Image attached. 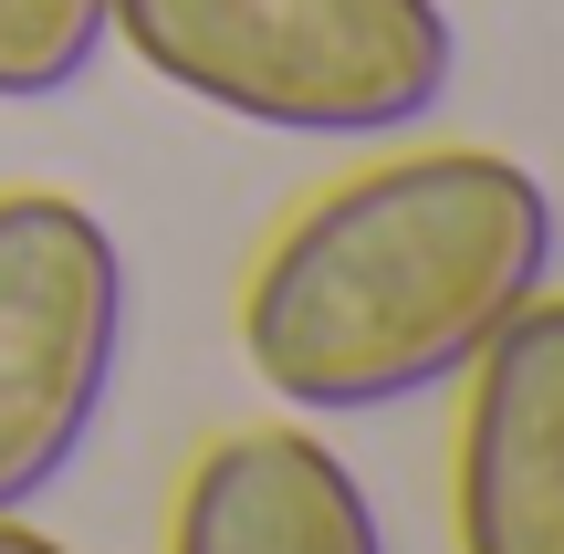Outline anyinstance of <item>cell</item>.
<instances>
[{"label": "cell", "mask_w": 564, "mask_h": 554, "mask_svg": "<svg viewBox=\"0 0 564 554\" xmlns=\"http://www.w3.org/2000/svg\"><path fill=\"white\" fill-rule=\"evenodd\" d=\"M554 188L502 146H398L262 241L241 356L293 419H377L440 398L554 283Z\"/></svg>", "instance_id": "cell-1"}, {"label": "cell", "mask_w": 564, "mask_h": 554, "mask_svg": "<svg viewBox=\"0 0 564 554\" xmlns=\"http://www.w3.org/2000/svg\"><path fill=\"white\" fill-rule=\"evenodd\" d=\"M116 42L209 116L335 146L408 137L460 84L440 0H116Z\"/></svg>", "instance_id": "cell-2"}, {"label": "cell", "mask_w": 564, "mask_h": 554, "mask_svg": "<svg viewBox=\"0 0 564 554\" xmlns=\"http://www.w3.org/2000/svg\"><path fill=\"white\" fill-rule=\"evenodd\" d=\"M126 377V251L74 188H0V513H32Z\"/></svg>", "instance_id": "cell-3"}, {"label": "cell", "mask_w": 564, "mask_h": 554, "mask_svg": "<svg viewBox=\"0 0 564 554\" xmlns=\"http://www.w3.org/2000/svg\"><path fill=\"white\" fill-rule=\"evenodd\" d=\"M449 523H460V554H564V293L554 283L460 377Z\"/></svg>", "instance_id": "cell-4"}, {"label": "cell", "mask_w": 564, "mask_h": 554, "mask_svg": "<svg viewBox=\"0 0 564 554\" xmlns=\"http://www.w3.org/2000/svg\"><path fill=\"white\" fill-rule=\"evenodd\" d=\"M167 554H387L366 481L314 430H230L188 460Z\"/></svg>", "instance_id": "cell-5"}, {"label": "cell", "mask_w": 564, "mask_h": 554, "mask_svg": "<svg viewBox=\"0 0 564 554\" xmlns=\"http://www.w3.org/2000/svg\"><path fill=\"white\" fill-rule=\"evenodd\" d=\"M116 42V0H0V105H53Z\"/></svg>", "instance_id": "cell-6"}, {"label": "cell", "mask_w": 564, "mask_h": 554, "mask_svg": "<svg viewBox=\"0 0 564 554\" xmlns=\"http://www.w3.org/2000/svg\"><path fill=\"white\" fill-rule=\"evenodd\" d=\"M0 554H74V544H53L32 513H0Z\"/></svg>", "instance_id": "cell-7"}]
</instances>
